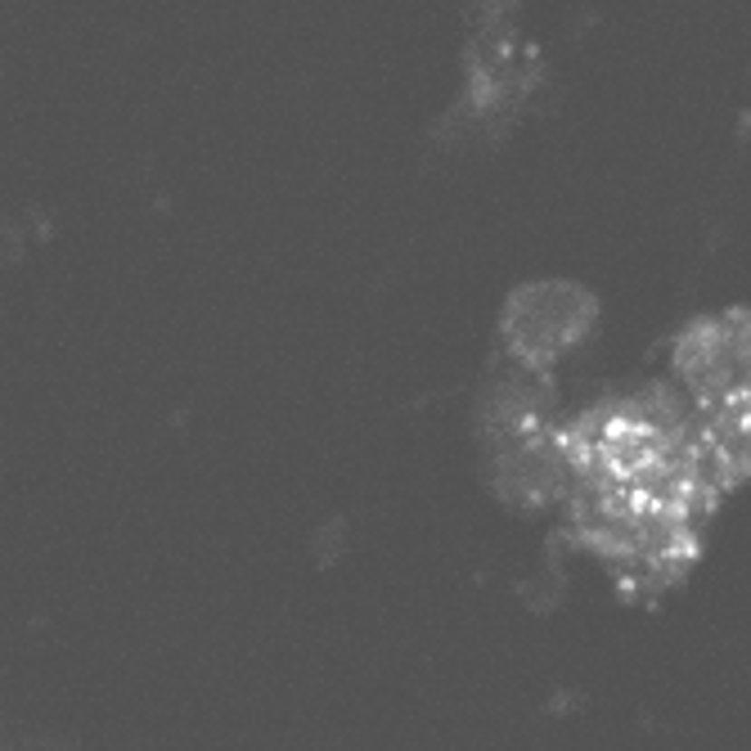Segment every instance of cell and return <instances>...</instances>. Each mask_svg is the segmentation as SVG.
<instances>
[{"label":"cell","mask_w":751,"mask_h":751,"mask_svg":"<svg viewBox=\"0 0 751 751\" xmlns=\"http://www.w3.org/2000/svg\"><path fill=\"white\" fill-rule=\"evenodd\" d=\"M590 329V306L572 284H531L504 311V347L517 370L544 374Z\"/></svg>","instance_id":"cell-1"}]
</instances>
